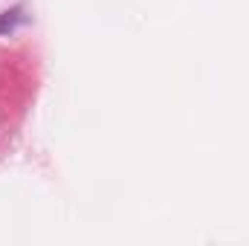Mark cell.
Here are the masks:
<instances>
[]
</instances>
